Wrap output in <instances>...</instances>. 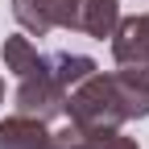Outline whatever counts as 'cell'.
Masks as SVG:
<instances>
[{
	"label": "cell",
	"instance_id": "cell-1",
	"mask_svg": "<svg viewBox=\"0 0 149 149\" xmlns=\"http://www.w3.org/2000/svg\"><path fill=\"white\" fill-rule=\"evenodd\" d=\"M62 116L83 124V128H124L128 124L124 108H120V95L112 87V74H104L100 66L66 91V112Z\"/></svg>",
	"mask_w": 149,
	"mask_h": 149
},
{
	"label": "cell",
	"instance_id": "cell-2",
	"mask_svg": "<svg viewBox=\"0 0 149 149\" xmlns=\"http://www.w3.org/2000/svg\"><path fill=\"white\" fill-rule=\"evenodd\" d=\"M13 104L21 116H33V120H46L54 124L66 112V87L54 79L50 70V54H42V62H37L29 74L17 79V91H13Z\"/></svg>",
	"mask_w": 149,
	"mask_h": 149
},
{
	"label": "cell",
	"instance_id": "cell-3",
	"mask_svg": "<svg viewBox=\"0 0 149 149\" xmlns=\"http://www.w3.org/2000/svg\"><path fill=\"white\" fill-rule=\"evenodd\" d=\"M79 0H13V17L29 37H46L50 29H74Z\"/></svg>",
	"mask_w": 149,
	"mask_h": 149
},
{
	"label": "cell",
	"instance_id": "cell-4",
	"mask_svg": "<svg viewBox=\"0 0 149 149\" xmlns=\"http://www.w3.org/2000/svg\"><path fill=\"white\" fill-rule=\"evenodd\" d=\"M108 42H112L116 66H149V13L120 17Z\"/></svg>",
	"mask_w": 149,
	"mask_h": 149
},
{
	"label": "cell",
	"instance_id": "cell-5",
	"mask_svg": "<svg viewBox=\"0 0 149 149\" xmlns=\"http://www.w3.org/2000/svg\"><path fill=\"white\" fill-rule=\"evenodd\" d=\"M0 149H58V141H54L46 120L13 112V116L0 120Z\"/></svg>",
	"mask_w": 149,
	"mask_h": 149
},
{
	"label": "cell",
	"instance_id": "cell-6",
	"mask_svg": "<svg viewBox=\"0 0 149 149\" xmlns=\"http://www.w3.org/2000/svg\"><path fill=\"white\" fill-rule=\"evenodd\" d=\"M112 74V87L120 95V108L128 120H145L149 116V66H120V70H108Z\"/></svg>",
	"mask_w": 149,
	"mask_h": 149
},
{
	"label": "cell",
	"instance_id": "cell-7",
	"mask_svg": "<svg viewBox=\"0 0 149 149\" xmlns=\"http://www.w3.org/2000/svg\"><path fill=\"white\" fill-rule=\"evenodd\" d=\"M58 149H141L133 137H124L120 128H83V124H66L54 133Z\"/></svg>",
	"mask_w": 149,
	"mask_h": 149
},
{
	"label": "cell",
	"instance_id": "cell-8",
	"mask_svg": "<svg viewBox=\"0 0 149 149\" xmlns=\"http://www.w3.org/2000/svg\"><path fill=\"white\" fill-rule=\"evenodd\" d=\"M116 21H120V0H79L74 8V33H87L95 42L112 37Z\"/></svg>",
	"mask_w": 149,
	"mask_h": 149
},
{
	"label": "cell",
	"instance_id": "cell-9",
	"mask_svg": "<svg viewBox=\"0 0 149 149\" xmlns=\"http://www.w3.org/2000/svg\"><path fill=\"white\" fill-rule=\"evenodd\" d=\"M0 58H4V70H13L17 79H21V74H29L42 62V50L29 42V33H13V37H4V46H0Z\"/></svg>",
	"mask_w": 149,
	"mask_h": 149
},
{
	"label": "cell",
	"instance_id": "cell-10",
	"mask_svg": "<svg viewBox=\"0 0 149 149\" xmlns=\"http://www.w3.org/2000/svg\"><path fill=\"white\" fill-rule=\"evenodd\" d=\"M50 70H54V79L70 91L79 79H87V74L95 70V58H87V54H70V50H58V54H50Z\"/></svg>",
	"mask_w": 149,
	"mask_h": 149
},
{
	"label": "cell",
	"instance_id": "cell-11",
	"mask_svg": "<svg viewBox=\"0 0 149 149\" xmlns=\"http://www.w3.org/2000/svg\"><path fill=\"white\" fill-rule=\"evenodd\" d=\"M0 100H4V79H0Z\"/></svg>",
	"mask_w": 149,
	"mask_h": 149
}]
</instances>
